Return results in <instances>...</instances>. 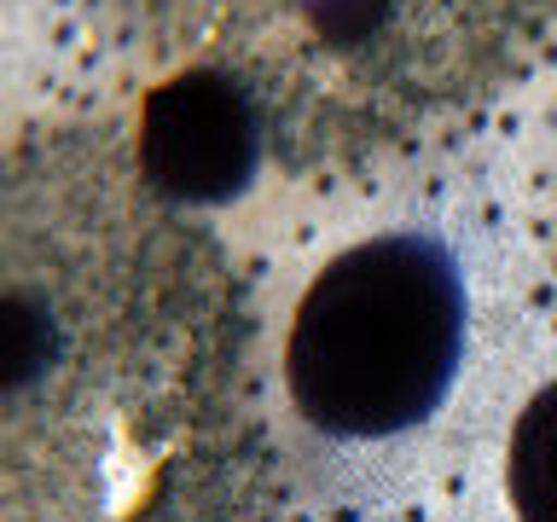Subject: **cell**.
Masks as SVG:
<instances>
[{
	"label": "cell",
	"mask_w": 557,
	"mask_h": 522,
	"mask_svg": "<svg viewBox=\"0 0 557 522\" xmlns=\"http://www.w3.org/2000/svg\"><path fill=\"white\" fill-rule=\"evenodd\" d=\"M268 157L256 104L221 70H169L139 99L134 163L169 203H226Z\"/></svg>",
	"instance_id": "obj_4"
},
{
	"label": "cell",
	"mask_w": 557,
	"mask_h": 522,
	"mask_svg": "<svg viewBox=\"0 0 557 522\" xmlns=\"http://www.w3.org/2000/svg\"><path fill=\"white\" fill-rule=\"evenodd\" d=\"M505 487L522 522H557V383H546L511 424Z\"/></svg>",
	"instance_id": "obj_5"
},
{
	"label": "cell",
	"mask_w": 557,
	"mask_h": 522,
	"mask_svg": "<svg viewBox=\"0 0 557 522\" xmlns=\"http://www.w3.org/2000/svg\"><path fill=\"white\" fill-rule=\"evenodd\" d=\"M250 290L134 146L17 134L0 174V522H273Z\"/></svg>",
	"instance_id": "obj_1"
},
{
	"label": "cell",
	"mask_w": 557,
	"mask_h": 522,
	"mask_svg": "<svg viewBox=\"0 0 557 522\" xmlns=\"http://www.w3.org/2000/svg\"><path fill=\"white\" fill-rule=\"evenodd\" d=\"M163 70H221L268 157L337 174L424 151L534 70L557 0H122Z\"/></svg>",
	"instance_id": "obj_2"
},
{
	"label": "cell",
	"mask_w": 557,
	"mask_h": 522,
	"mask_svg": "<svg viewBox=\"0 0 557 522\" xmlns=\"http://www.w3.org/2000/svg\"><path fill=\"white\" fill-rule=\"evenodd\" d=\"M465 285L435 238L383 233L313 273L285 343V383L313 430L366 442L412 430L459 372Z\"/></svg>",
	"instance_id": "obj_3"
}]
</instances>
